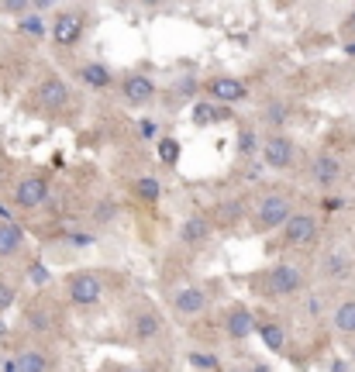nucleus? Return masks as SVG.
<instances>
[{
	"label": "nucleus",
	"mask_w": 355,
	"mask_h": 372,
	"mask_svg": "<svg viewBox=\"0 0 355 372\" xmlns=\"http://www.w3.org/2000/svg\"><path fill=\"white\" fill-rule=\"evenodd\" d=\"M331 324H334L342 335H355V300H345V303H338V310H334Z\"/></svg>",
	"instance_id": "obj_19"
},
{
	"label": "nucleus",
	"mask_w": 355,
	"mask_h": 372,
	"mask_svg": "<svg viewBox=\"0 0 355 372\" xmlns=\"http://www.w3.org/2000/svg\"><path fill=\"white\" fill-rule=\"evenodd\" d=\"M31 279H38V283H45V279H49V272H45V269H42V266H31Z\"/></svg>",
	"instance_id": "obj_33"
},
{
	"label": "nucleus",
	"mask_w": 355,
	"mask_h": 372,
	"mask_svg": "<svg viewBox=\"0 0 355 372\" xmlns=\"http://www.w3.org/2000/svg\"><path fill=\"white\" fill-rule=\"evenodd\" d=\"M124 100L132 107H141L149 104L152 97H156V83L149 80V76H141V73H132V76H124Z\"/></svg>",
	"instance_id": "obj_9"
},
{
	"label": "nucleus",
	"mask_w": 355,
	"mask_h": 372,
	"mask_svg": "<svg viewBox=\"0 0 355 372\" xmlns=\"http://www.w3.org/2000/svg\"><path fill=\"white\" fill-rule=\"evenodd\" d=\"M52 35H55L59 45H76L80 35H83V14H76V11H62V14L55 18Z\"/></svg>",
	"instance_id": "obj_6"
},
{
	"label": "nucleus",
	"mask_w": 355,
	"mask_h": 372,
	"mask_svg": "<svg viewBox=\"0 0 355 372\" xmlns=\"http://www.w3.org/2000/svg\"><path fill=\"white\" fill-rule=\"evenodd\" d=\"M207 235H211V224H207L200 214L187 217V224L180 228V241H183V245H200V241H207Z\"/></svg>",
	"instance_id": "obj_14"
},
{
	"label": "nucleus",
	"mask_w": 355,
	"mask_h": 372,
	"mask_svg": "<svg viewBox=\"0 0 355 372\" xmlns=\"http://www.w3.org/2000/svg\"><path fill=\"white\" fill-rule=\"evenodd\" d=\"M35 100L45 107V110H59V107L69 100V86L62 80H55V76H49V80L38 83V90H35Z\"/></svg>",
	"instance_id": "obj_7"
},
{
	"label": "nucleus",
	"mask_w": 355,
	"mask_h": 372,
	"mask_svg": "<svg viewBox=\"0 0 355 372\" xmlns=\"http://www.w3.org/2000/svg\"><path fill=\"white\" fill-rule=\"evenodd\" d=\"M11 303H14V286L0 279V314H4V310H7Z\"/></svg>",
	"instance_id": "obj_26"
},
{
	"label": "nucleus",
	"mask_w": 355,
	"mask_h": 372,
	"mask_svg": "<svg viewBox=\"0 0 355 372\" xmlns=\"http://www.w3.org/2000/svg\"><path fill=\"white\" fill-rule=\"evenodd\" d=\"M207 90H211L214 100H228V104H242L248 97V86L242 80H235V76H218V80L207 83Z\"/></svg>",
	"instance_id": "obj_8"
},
{
	"label": "nucleus",
	"mask_w": 355,
	"mask_h": 372,
	"mask_svg": "<svg viewBox=\"0 0 355 372\" xmlns=\"http://www.w3.org/2000/svg\"><path fill=\"white\" fill-rule=\"evenodd\" d=\"M159 327H163V320H159L156 310H138V314H135V338L149 342V338H156V335H159Z\"/></svg>",
	"instance_id": "obj_16"
},
{
	"label": "nucleus",
	"mask_w": 355,
	"mask_h": 372,
	"mask_svg": "<svg viewBox=\"0 0 355 372\" xmlns=\"http://www.w3.org/2000/svg\"><path fill=\"white\" fill-rule=\"evenodd\" d=\"M21 228L18 224H11V221H0V255H14L18 248H21Z\"/></svg>",
	"instance_id": "obj_17"
},
{
	"label": "nucleus",
	"mask_w": 355,
	"mask_h": 372,
	"mask_svg": "<svg viewBox=\"0 0 355 372\" xmlns=\"http://www.w3.org/2000/svg\"><path fill=\"white\" fill-rule=\"evenodd\" d=\"M252 372H269V369H266V366H255V369H252Z\"/></svg>",
	"instance_id": "obj_34"
},
{
	"label": "nucleus",
	"mask_w": 355,
	"mask_h": 372,
	"mask_svg": "<svg viewBox=\"0 0 355 372\" xmlns=\"http://www.w3.org/2000/svg\"><path fill=\"white\" fill-rule=\"evenodd\" d=\"M0 11H11V14H21V11H28V4H18V0H11V4H4Z\"/></svg>",
	"instance_id": "obj_32"
},
{
	"label": "nucleus",
	"mask_w": 355,
	"mask_h": 372,
	"mask_svg": "<svg viewBox=\"0 0 355 372\" xmlns=\"http://www.w3.org/2000/svg\"><path fill=\"white\" fill-rule=\"evenodd\" d=\"M252 331H255V318H252L248 310H242V307H238V310H231V314L224 318V335H228V338H235V342L248 338Z\"/></svg>",
	"instance_id": "obj_12"
},
{
	"label": "nucleus",
	"mask_w": 355,
	"mask_h": 372,
	"mask_svg": "<svg viewBox=\"0 0 355 372\" xmlns=\"http://www.w3.org/2000/svg\"><path fill=\"white\" fill-rule=\"evenodd\" d=\"M138 193H141V200L156 204V200H159V180H156V176H141V180H138Z\"/></svg>",
	"instance_id": "obj_22"
},
{
	"label": "nucleus",
	"mask_w": 355,
	"mask_h": 372,
	"mask_svg": "<svg viewBox=\"0 0 355 372\" xmlns=\"http://www.w3.org/2000/svg\"><path fill=\"white\" fill-rule=\"evenodd\" d=\"M349 28H355V14H352V21H349Z\"/></svg>",
	"instance_id": "obj_35"
},
{
	"label": "nucleus",
	"mask_w": 355,
	"mask_h": 372,
	"mask_svg": "<svg viewBox=\"0 0 355 372\" xmlns=\"http://www.w3.org/2000/svg\"><path fill=\"white\" fill-rule=\"evenodd\" d=\"M262 159H266V165H273V169H290V165L297 162V149H293L290 138L269 134L266 145H262Z\"/></svg>",
	"instance_id": "obj_3"
},
{
	"label": "nucleus",
	"mask_w": 355,
	"mask_h": 372,
	"mask_svg": "<svg viewBox=\"0 0 355 372\" xmlns=\"http://www.w3.org/2000/svg\"><path fill=\"white\" fill-rule=\"evenodd\" d=\"M173 307L180 310V314H200L204 307H207V293L200 290V286H183V290L176 293V300H173Z\"/></svg>",
	"instance_id": "obj_11"
},
{
	"label": "nucleus",
	"mask_w": 355,
	"mask_h": 372,
	"mask_svg": "<svg viewBox=\"0 0 355 372\" xmlns=\"http://www.w3.org/2000/svg\"><path fill=\"white\" fill-rule=\"evenodd\" d=\"M321 272H325L328 279H345V276L352 272V262H349L345 252H328L325 262H321Z\"/></svg>",
	"instance_id": "obj_15"
},
{
	"label": "nucleus",
	"mask_w": 355,
	"mask_h": 372,
	"mask_svg": "<svg viewBox=\"0 0 355 372\" xmlns=\"http://www.w3.org/2000/svg\"><path fill=\"white\" fill-rule=\"evenodd\" d=\"M21 31H28V35H42V31H45V21H42L38 14H28V18H21Z\"/></svg>",
	"instance_id": "obj_24"
},
{
	"label": "nucleus",
	"mask_w": 355,
	"mask_h": 372,
	"mask_svg": "<svg viewBox=\"0 0 355 372\" xmlns=\"http://www.w3.org/2000/svg\"><path fill=\"white\" fill-rule=\"evenodd\" d=\"M314 238H318V221H314L310 214H293V217L286 221V228H283V241L293 245V248L310 245Z\"/></svg>",
	"instance_id": "obj_4"
},
{
	"label": "nucleus",
	"mask_w": 355,
	"mask_h": 372,
	"mask_svg": "<svg viewBox=\"0 0 355 372\" xmlns=\"http://www.w3.org/2000/svg\"><path fill=\"white\" fill-rule=\"evenodd\" d=\"M259 331H262V342L273 348V351H283V348H286V335H283V327H279L276 320H266Z\"/></svg>",
	"instance_id": "obj_21"
},
{
	"label": "nucleus",
	"mask_w": 355,
	"mask_h": 372,
	"mask_svg": "<svg viewBox=\"0 0 355 372\" xmlns=\"http://www.w3.org/2000/svg\"><path fill=\"white\" fill-rule=\"evenodd\" d=\"M69 296H73V303H80V307L97 303V300H100V279L90 276V272H76V276L69 279Z\"/></svg>",
	"instance_id": "obj_5"
},
{
	"label": "nucleus",
	"mask_w": 355,
	"mask_h": 372,
	"mask_svg": "<svg viewBox=\"0 0 355 372\" xmlns=\"http://www.w3.org/2000/svg\"><path fill=\"white\" fill-rule=\"evenodd\" d=\"M18 372H49V359L38 348H25L18 355Z\"/></svg>",
	"instance_id": "obj_18"
},
{
	"label": "nucleus",
	"mask_w": 355,
	"mask_h": 372,
	"mask_svg": "<svg viewBox=\"0 0 355 372\" xmlns=\"http://www.w3.org/2000/svg\"><path fill=\"white\" fill-rule=\"evenodd\" d=\"M238 149H242V156H252V149H255V134L252 132L238 134Z\"/></svg>",
	"instance_id": "obj_27"
},
{
	"label": "nucleus",
	"mask_w": 355,
	"mask_h": 372,
	"mask_svg": "<svg viewBox=\"0 0 355 372\" xmlns=\"http://www.w3.org/2000/svg\"><path fill=\"white\" fill-rule=\"evenodd\" d=\"M193 366H200V369H214L218 362H214V355H190Z\"/></svg>",
	"instance_id": "obj_28"
},
{
	"label": "nucleus",
	"mask_w": 355,
	"mask_h": 372,
	"mask_svg": "<svg viewBox=\"0 0 355 372\" xmlns=\"http://www.w3.org/2000/svg\"><path fill=\"white\" fill-rule=\"evenodd\" d=\"M269 121H276V124H279V121H286V107H279V104L269 107Z\"/></svg>",
	"instance_id": "obj_30"
},
{
	"label": "nucleus",
	"mask_w": 355,
	"mask_h": 372,
	"mask_svg": "<svg viewBox=\"0 0 355 372\" xmlns=\"http://www.w3.org/2000/svg\"><path fill=\"white\" fill-rule=\"evenodd\" d=\"M159 159H163L165 165H173V162L180 159V141H173V138L159 141Z\"/></svg>",
	"instance_id": "obj_23"
},
{
	"label": "nucleus",
	"mask_w": 355,
	"mask_h": 372,
	"mask_svg": "<svg viewBox=\"0 0 355 372\" xmlns=\"http://www.w3.org/2000/svg\"><path fill=\"white\" fill-rule=\"evenodd\" d=\"M303 286V276L297 266H290V262H283V266H276L269 276H266V293L269 296H293V293H301Z\"/></svg>",
	"instance_id": "obj_2"
},
{
	"label": "nucleus",
	"mask_w": 355,
	"mask_h": 372,
	"mask_svg": "<svg viewBox=\"0 0 355 372\" xmlns=\"http://www.w3.org/2000/svg\"><path fill=\"white\" fill-rule=\"evenodd\" d=\"M124 372H145V369H124Z\"/></svg>",
	"instance_id": "obj_36"
},
{
	"label": "nucleus",
	"mask_w": 355,
	"mask_h": 372,
	"mask_svg": "<svg viewBox=\"0 0 355 372\" xmlns=\"http://www.w3.org/2000/svg\"><path fill=\"white\" fill-rule=\"evenodd\" d=\"M110 214H114V204L104 200V204H100V211H97V221H110Z\"/></svg>",
	"instance_id": "obj_31"
},
{
	"label": "nucleus",
	"mask_w": 355,
	"mask_h": 372,
	"mask_svg": "<svg viewBox=\"0 0 355 372\" xmlns=\"http://www.w3.org/2000/svg\"><path fill=\"white\" fill-rule=\"evenodd\" d=\"M45 197H49L45 176H25L18 183V204L21 207H38V204H45Z\"/></svg>",
	"instance_id": "obj_10"
},
{
	"label": "nucleus",
	"mask_w": 355,
	"mask_h": 372,
	"mask_svg": "<svg viewBox=\"0 0 355 372\" xmlns=\"http://www.w3.org/2000/svg\"><path fill=\"white\" fill-rule=\"evenodd\" d=\"M156 128H159L156 121H141V124H138V134H141V138H156Z\"/></svg>",
	"instance_id": "obj_29"
},
{
	"label": "nucleus",
	"mask_w": 355,
	"mask_h": 372,
	"mask_svg": "<svg viewBox=\"0 0 355 372\" xmlns=\"http://www.w3.org/2000/svg\"><path fill=\"white\" fill-rule=\"evenodd\" d=\"M310 176H314V183H321V186L338 183V176H342V162L334 159V156H318V159L310 162Z\"/></svg>",
	"instance_id": "obj_13"
},
{
	"label": "nucleus",
	"mask_w": 355,
	"mask_h": 372,
	"mask_svg": "<svg viewBox=\"0 0 355 372\" xmlns=\"http://www.w3.org/2000/svg\"><path fill=\"white\" fill-rule=\"evenodd\" d=\"M293 217V207H290V200L286 197H266L259 207H255V228L259 231H269V228H286V221Z\"/></svg>",
	"instance_id": "obj_1"
},
{
	"label": "nucleus",
	"mask_w": 355,
	"mask_h": 372,
	"mask_svg": "<svg viewBox=\"0 0 355 372\" xmlns=\"http://www.w3.org/2000/svg\"><path fill=\"white\" fill-rule=\"evenodd\" d=\"M83 83H90V86H110V73L107 66H100V62H86L80 69Z\"/></svg>",
	"instance_id": "obj_20"
},
{
	"label": "nucleus",
	"mask_w": 355,
	"mask_h": 372,
	"mask_svg": "<svg viewBox=\"0 0 355 372\" xmlns=\"http://www.w3.org/2000/svg\"><path fill=\"white\" fill-rule=\"evenodd\" d=\"M214 117H218V114H214L211 104H197V110H193V121H197V124H211Z\"/></svg>",
	"instance_id": "obj_25"
}]
</instances>
